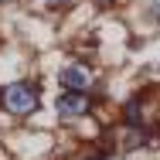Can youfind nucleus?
I'll return each instance as SVG.
<instances>
[{
  "label": "nucleus",
  "instance_id": "6",
  "mask_svg": "<svg viewBox=\"0 0 160 160\" xmlns=\"http://www.w3.org/2000/svg\"><path fill=\"white\" fill-rule=\"evenodd\" d=\"M96 7H112V0H92Z\"/></svg>",
  "mask_w": 160,
  "mask_h": 160
},
{
  "label": "nucleus",
  "instance_id": "1",
  "mask_svg": "<svg viewBox=\"0 0 160 160\" xmlns=\"http://www.w3.org/2000/svg\"><path fill=\"white\" fill-rule=\"evenodd\" d=\"M3 106L14 116H31V112H38V106H41V92H38L34 82H24V78L21 82H10L7 92H3Z\"/></svg>",
  "mask_w": 160,
  "mask_h": 160
},
{
  "label": "nucleus",
  "instance_id": "5",
  "mask_svg": "<svg viewBox=\"0 0 160 160\" xmlns=\"http://www.w3.org/2000/svg\"><path fill=\"white\" fill-rule=\"evenodd\" d=\"M150 17H153V21H160V0L153 3V10H150Z\"/></svg>",
  "mask_w": 160,
  "mask_h": 160
},
{
  "label": "nucleus",
  "instance_id": "2",
  "mask_svg": "<svg viewBox=\"0 0 160 160\" xmlns=\"http://www.w3.org/2000/svg\"><path fill=\"white\" fill-rule=\"evenodd\" d=\"M55 109L65 119H82V116H89L92 99H89V92H62L58 102H55Z\"/></svg>",
  "mask_w": 160,
  "mask_h": 160
},
{
  "label": "nucleus",
  "instance_id": "4",
  "mask_svg": "<svg viewBox=\"0 0 160 160\" xmlns=\"http://www.w3.org/2000/svg\"><path fill=\"white\" fill-rule=\"evenodd\" d=\"M153 136H157V133H153L150 126H129L126 133H123V147H126V150L150 147V143H153Z\"/></svg>",
  "mask_w": 160,
  "mask_h": 160
},
{
  "label": "nucleus",
  "instance_id": "3",
  "mask_svg": "<svg viewBox=\"0 0 160 160\" xmlns=\"http://www.w3.org/2000/svg\"><path fill=\"white\" fill-rule=\"evenodd\" d=\"M89 82H92V75H89V68L78 62L65 65L62 72H58V85H65V92H85L89 89Z\"/></svg>",
  "mask_w": 160,
  "mask_h": 160
}]
</instances>
